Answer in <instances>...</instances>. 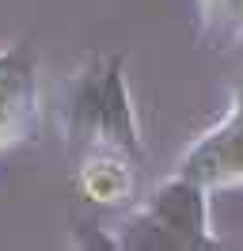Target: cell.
Listing matches in <instances>:
<instances>
[{"label": "cell", "instance_id": "cell-3", "mask_svg": "<svg viewBox=\"0 0 243 251\" xmlns=\"http://www.w3.org/2000/svg\"><path fill=\"white\" fill-rule=\"evenodd\" d=\"M34 114V53L27 46L0 50V149L27 129Z\"/></svg>", "mask_w": 243, "mask_h": 251}, {"label": "cell", "instance_id": "cell-6", "mask_svg": "<svg viewBox=\"0 0 243 251\" xmlns=\"http://www.w3.org/2000/svg\"><path fill=\"white\" fill-rule=\"evenodd\" d=\"M209 4H217V0H209Z\"/></svg>", "mask_w": 243, "mask_h": 251}, {"label": "cell", "instance_id": "cell-1", "mask_svg": "<svg viewBox=\"0 0 243 251\" xmlns=\"http://www.w3.org/2000/svg\"><path fill=\"white\" fill-rule=\"evenodd\" d=\"M125 248H213L205 183L179 175L152 190L145 209L129 221Z\"/></svg>", "mask_w": 243, "mask_h": 251}, {"label": "cell", "instance_id": "cell-4", "mask_svg": "<svg viewBox=\"0 0 243 251\" xmlns=\"http://www.w3.org/2000/svg\"><path fill=\"white\" fill-rule=\"evenodd\" d=\"M76 190L84 202L95 205H122L133 198V172L122 152L99 149L84 160V168L76 172Z\"/></svg>", "mask_w": 243, "mask_h": 251}, {"label": "cell", "instance_id": "cell-2", "mask_svg": "<svg viewBox=\"0 0 243 251\" xmlns=\"http://www.w3.org/2000/svg\"><path fill=\"white\" fill-rule=\"evenodd\" d=\"M95 145L114 149L122 156H141L137 118L129 103V88L122 76V57H110L103 65V92H99V122H95Z\"/></svg>", "mask_w": 243, "mask_h": 251}, {"label": "cell", "instance_id": "cell-5", "mask_svg": "<svg viewBox=\"0 0 243 251\" xmlns=\"http://www.w3.org/2000/svg\"><path fill=\"white\" fill-rule=\"evenodd\" d=\"M99 92H103V65L95 61L76 76L73 99H69V137L80 149L95 145V122H99Z\"/></svg>", "mask_w": 243, "mask_h": 251}]
</instances>
